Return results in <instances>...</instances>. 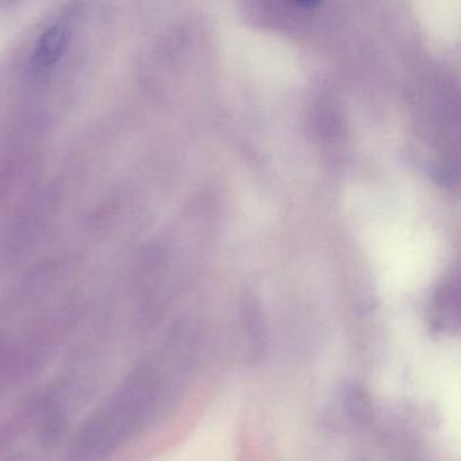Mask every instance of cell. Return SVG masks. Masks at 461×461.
<instances>
[{"mask_svg": "<svg viewBox=\"0 0 461 461\" xmlns=\"http://www.w3.org/2000/svg\"><path fill=\"white\" fill-rule=\"evenodd\" d=\"M71 37V28L66 21H59L42 33L33 53V68L39 74L58 66L67 50Z\"/></svg>", "mask_w": 461, "mask_h": 461, "instance_id": "obj_1", "label": "cell"}, {"mask_svg": "<svg viewBox=\"0 0 461 461\" xmlns=\"http://www.w3.org/2000/svg\"><path fill=\"white\" fill-rule=\"evenodd\" d=\"M339 411L345 415L349 422L366 423L371 417V399L363 387L349 383L339 390Z\"/></svg>", "mask_w": 461, "mask_h": 461, "instance_id": "obj_2", "label": "cell"}, {"mask_svg": "<svg viewBox=\"0 0 461 461\" xmlns=\"http://www.w3.org/2000/svg\"><path fill=\"white\" fill-rule=\"evenodd\" d=\"M242 329L247 339L248 355L250 360H258L266 350L267 336L263 315L253 304H247L242 310Z\"/></svg>", "mask_w": 461, "mask_h": 461, "instance_id": "obj_3", "label": "cell"}]
</instances>
